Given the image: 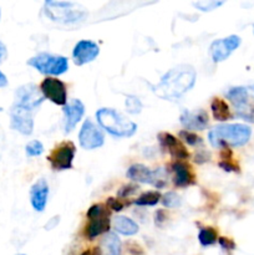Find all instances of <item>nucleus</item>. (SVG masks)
Listing matches in <instances>:
<instances>
[{
  "label": "nucleus",
  "instance_id": "1",
  "mask_svg": "<svg viewBox=\"0 0 254 255\" xmlns=\"http://www.w3.org/2000/svg\"><path fill=\"white\" fill-rule=\"evenodd\" d=\"M196 70L191 65H178L168 70L161 81L152 86L154 94L163 100H176L186 94L196 84Z\"/></svg>",
  "mask_w": 254,
  "mask_h": 255
},
{
  "label": "nucleus",
  "instance_id": "2",
  "mask_svg": "<svg viewBox=\"0 0 254 255\" xmlns=\"http://www.w3.org/2000/svg\"><path fill=\"white\" fill-rule=\"evenodd\" d=\"M252 137L251 126L244 124H226L213 127L208 133L209 143L217 148L246 146Z\"/></svg>",
  "mask_w": 254,
  "mask_h": 255
},
{
  "label": "nucleus",
  "instance_id": "3",
  "mask_svg": "<svg viewBox=\"0 0 254 255\" xmlns=\"http://www.w3.org/2000/svg\"><path fill=\"white\" fill-rule=\"evenodd\" d=\"M96 120L100 127L114 137L124 138L136 133L137 125L114 109H100L96 112Z\"/></svg>",
  "mask_w": 254,
  "mask_h": 255
},
{
  "label": "nucleus",
  "instance_id": "4",
  "mask_svg": "<svg viewBox=\"0 0 254 255\" xmlns=\"http://www.w3.org/2000/svg\"><path fill=\"white\" fill-rule=\"evenodd\" d=\"M44 11L51 21L60 24H75L89 16L84 6L72 1H46Z\"/></svg>",
  "mask_w": 254,
  "mask_h": 255
},
{
  "label": "nucleus",
  "instance_id": "5",
  "mask_svg": "<svg viewBox=\"0 0 254 255\" xmlns=\"http://www.w3.org/2000/svg\"><path fill=\"white\" fill-rule=\"evenodd\" d=\"M27 65L44 75H52L59 76L65 74L69 70V60L61 55L49 54V52H40L35 55L30 60H27Z\"/></svg>",
  "mask_w": 254,
  "mask_h": 255
},
{
  "label": "nucleus",
  "instance_id": "6",
  "mask_svg": "<svg viewBox=\"0 0 254 255\" xmlns=\"http://www.w3.org/2000/svg\"><path fill=\"white\" fill-rule=\"evenodd\" d=\"M89 226L86 227V237L95 239L101 234H106L110 229V213L102 204H94L87 211Z\"/></svg>",
  "mask_w": 254,
  "mask_h": 255
},
{
  "label": "nucleus",
  "instance_id": "7",
  "mask_svg": "<svg viewBox=\"0 0 254 255\" xmlns=\"http://www.w3.org/2000/svg\"><path fill=\"white\" fill-rule=\"evenodd\" d=\"M45 97L42 96L40 89H37L36 85L27 84L22 85L15 91V100L14 106L21 107V109L29 110L34 112L40 107V105L44 102Z\"/></svg>",
  "mask_w": 254,
  "mask_h": 255
},
{
  "label": "nucleus",
  "instance_id": "8",
  "mask_svg": "<svg viewBox=\"0 0 254 255\" xmlns=\"http://www.w3.org/2000/svg\"><path fill=\"white\" fill-rule=\"evenodd\" d=\"M75 153H76V147L72 142H62L59 146L55 147L54 151L47 157V161L50 162L54 171H66V169L72 168Z\"/></svg>",
  "mask_w": 254,
  "mask_h": 255
},
{
  "label": "nucleus",
  "instance_id": "9",
  "mask_svg": "<svg viewBox=\"0 0 254 255\" xmlns=\"http://www.w3.org/2000/svg\"><path fill=\"white\" fill-rule=\"evenodd\" d=\"M80 146L84 149L100 148L105 143V134L91 119L85 120L79 133Z\"/></svg>",
  "mask_w": 254,
  "mask_h": 255
},
{
  "label": "nucleus",
  "instance_id": "10",
  "mask_svg": "<svg viewBox=\"0 0 254 255\" xmlns=\"http://www.w3.org/2000/svg\"><path fill=\"white\" fill-rule=\"evenodd\" d=\"M127 178L132 179L138 183H146V184H153L157 188H162L166 184V179L162 177L161 169H156V171H151L148 167L144 164L136 163L132 164L126 173Z\"/></svg>",
  "mask_w": 254,
  "mask_h": 255
},
{
  "label": "nucleus",
  "instance_id": "11",
  "mask_svg": "<svg viewBox=\"0 0 254 255\" xmlns=\"http://www.w3.org/2000/svg\"><path fill=\"white\" fill-rule=\"evenodd\" d=\"M40 91L45 99L50 100L52 104L65 106L67 104L66 85L55 77H46L40 85Z\"/></svg>",
  "mask_w": 254,
  "mask_h": 255
},
{
  "label": "nucleus",
  "instance_id": "12",
  "mask_svg": "<svg viewBox=\"0 0 254 255\" xmlns=\"http://www.w3.org/2000/svg\"><path fill=\"white\" fill-rule=\"evenodd\" d=\"M242 44V39L238 35H229L224 39L214 40L209 47V54L214 62H222L228 59L234 50L238 49Z\"/></svg>",
  "mask_w": 254,
  "mask_h": 255
},
{
  "label": "nucleus",
  "instance_id": "13",
  "mask_svg": "<svg viewBox=\"0 0 254 255\" xmlns=\"http://www.w3.org/2000/svg\"><path fill=\"white\" fill-rule=\"evenodd\" d=\"M10 127L24 136H30L34 131L32 112L12 105L10 109Z\"/></svg>",
  "mask_w": 254,
  "mask_h": 255
},
{
  "label": "nucleus",
  "instance_id": "14",
  "mask_svg": "<svg viewBox=\"0 0 254 255\" xmlns=\"http://www.w3.org/2000/svg\"><path fill=\"white\" fill-rule=\"evenodd\" d=\"M100 54V47L96 42L91 40H81L75 45L72 50L74 62L77 66H82L85 64L94 61Z\"/></svg>",
  "mask_w": 254,
  "mask_h": 255
},
{
  "label": "nucleus",
  "instance_id": "15",
  "mask_svg": "<svg viewBox=\"0 0 254 255\" xmlns=\"http://www.w3.org/2000/svg\"><path fill=\"white\" fill-rule=\"evenodd\" d=\"M64 112V129L65 133H70L76 127V125L81 121L85 114V105L81 100L74 99L67 102L62 109Z\"/></svg>",
  "mask_w": 254,
  "mask_h": 255
},
{
  "label": "nucleus",
  "instance_id": "16",
  "mask_svg": "<svg viewBox=\"0 0 254 255\" xmlns=\"http://www.w3.org/2000/svg\"><path fill=\"white\" fill-rule=\"evenodd\" d=\"M181 124L187 131H203L208 125V115L204 110H194V111H188L184 110L179 116Z\"/></svg>",
  "mask_w": 254,
  "mask_h": 255
},
{
  "label": "nucleus",
  "instance_id": "17",
  "mask_svg": "<svg viewBox=\"0 0 254 255\" xmlns=\"http://www.w3.org/2000/svg\"><path fill=\"white\" fill-rule=\"evenodd\" d=\"M159 144L163 149H166L174 159L177 161H182V159L188 158V151L184 147L179 139H177L173 134L168 133V132H161L158 134Z\"/></svg>",
  "mask_w": 254,
  "mask_h": 255
},
{
  "label": "nucleus",
  "instance_id": "18",
  "mask_svg": "<svg viewBox=\"0 0 254 255\" xmlns=\"http://www.w3.org/2000/svg\"><path fill=\"white\" fill-rule=\"evenodd\" d=\"M49 198V184L44 178L35 182L30 189V202L36 212H44Z\"/></svg>",
  "mask_w": 254,
  "mask_h": 255
},
{
  "label": "nucleus",
  "instance_id": "19",
  "mask_svg": "<svg viewBox=\"0 0 254 255\" xmlns=\"http://www.w3.org/2000/svg\"><path fill=\"white\" fill-rule=\"evenodd\" d=\"M96 255H121L122 243L117 234L106 233L101 238Z\"/></svg>",
  "mask_w": 254,
  "mask_h": 255
},
{
  "label": "nucleus",
  "instance_id": "20",
  "mask_svg": "<svg viewBox=\"0 0 254 255\" xmlns=\"http://www.w3.org/2000/svg\"><path fill=\"white\" fill-rule=\"evenodd\" d=\"M172 171L174 172L173 183L177 187H188L193 183V174L187 163L182 161H176L172 164Z\"/></svg>",
  "mask_w": 254,
  "mask_h": 255
},
{
  "label": "nucleus",
  "instance_id": "21",
  "mask_svg": "<svg viewBox=\"0 0 254 255\" xmlns=\"http://www.w3.org/2000/svg\"><path fill=\"white\" fill-rule=\"evenodd\" d=\"M226 96L234 105L237 111H244L248 105L249 90L244 86H234L227 91Z\"/></svg>",
  "mask_w": 254,
  "mask_h": 255
},
{
  "label": "nucleus",
  "instance_id": "22",
  "mask_svg": "<svg viewBox=\"0 0 254 255\" xmlns=\"http://www.w3.org/2000/svg\"><path fill=\"white\" fill-rule=\"evenodd\" d=\"M114 228L122 236L131 237L138 233V226L131 218L125 216H116L114 218Z\"/></svg>",
  "mask_w": 254,
  "mask_h": 255
},
{
  "label": "nucleus",
  "instance_id": "23",
  "mask_svg": "<svg viewBox=\"0 0 254 255\" xmlns=\"http://www.w3.org/2000/svg\"><path fill=\"white\" fill-rule=\"evenodd\" d=\"M211 110H212V114H213L214 120H217V121L224 122L231 120L232 117L231 110H229L228 104H227L224 100L219 99V97H216V99L212 100Z\"/></svg>",
  "mask_w": 254,
  "mask_h": 255
},
{
  "label": "nucleus",
  "instance_id": "24",
  "mask_svg": "<svg viewBox=\"0 0 254 255\" xmlns=\"http://www.w3.org/2000/svg\"><path fill=\"white\" fill-rule=\"evenodd\" d=\"M162 199L161 193L158 191H148L142 193L138 198L134 201V204L139 207H153Z\"/></svg>",
  "mask_w": 254,
  "mask_h": 255
},
{
  "label": "nucleus",
  "instance_id": "25",
  "mask_svg": "<svg viewBox=\"0 0 254 255\" xmlns=\"http://www.w3.org/2000/svg\"><path fill=\"white\" fill-rule=\"evenodd\" d=\"M198 241L201 243L202 247H211L213 244L217 243L218 241V237H217V232L214 231L211 227H207V228H202L198 233Z\"/></svg>",
  "mask_w": 254,
  "mask_h": 255
},
{
  "label": "nucleus",
  "instance_id": "26",
  "mask_svg": "<svg viewBox=\"0 0 254 255\" xmlns=\"http://www.w3.org/2000/svg\"><path fill=\"white\" fill-rule=\"evenodd\" d=\"M125 106H126V110L128 114L131 115H137L142 111V102L139 101L138 97L132 96V95H128L126 97V101H125Z\"/></svg>",
  "mask_w": 254,
  "mask_h": 255
},
{
  "label": "nucleus",
  "instance_id": "27",
  "mask_svg": "<svg viewBox=\"0 0 254 255\" xmlns=\"http://www.w3.org/2000/svg\"><path fill=\"white\" fill-rule=\"evenodd\" d=\"M162 204H163L166 208H177V207L181 206L182 199L176 192H167L163 197H162Z\"/></svg>",
  "mask_w": 254,
  "mask_h": 255
},
{
  "label": "nucleus",
  "instance_id": "28",
  "mask_svg": "<svg viewBox=\"0 0 254 255\" xmlns=\"http://www.w3.org/2000/svg\"><path fill=\"white\" fill-rule=\"evenodd\" d=\"M179 137H181V139H183V142L189 144V146H199L203 142L201 137L197 136L194 132L187 131V129H183V131L179 132Z\"/></svg>",
  "mask_w": 254,
  "mask_h": 255
},
{
  "label": "nucleus",
  "instance_id": "29",
  "mask_svg": "<svg viewBox=\"0 0 254 255\" xmlns=\"http://www.w3.org/2000/svg\"><path fill=\"white\" fill-rule=\"evenodd\" d=\"M25 151H26V154L29 157H37L41 156L42 152H44V146L40 141L37 139H34V141L29 142L25 147Z\"/></svg>",
  "mask_w": 254,
  "mask_h": 255
},
{
  "label": "nucleus",
  "instance_id": "30",
  "mask_svg": "<svg viewBox=\"0 0 254 255\" xmlns=\"http://www.w3.org/2000/svg\"><path fill=\"white\" fill-rule=\"evenodd\" d=\"M224 1H213V0H208V1H197L193 2V6L197 9L202 10V11H212V10L217 9L218 6L223 5Z\"/></svg>",
  "mask_w": 254,
  "mask_h": 255
},
{
  "label": "nucleus",
  "instance_id": "31",
  "mask_svg": "<svg viewBox=\"0 0 254 255\" xmlns=\"http://www.w3.org/2000/svg\"><path fill=\"white\" fill-rule=\"evenodd\" d=\"M137 189H138V187L134 186V184H127V186H124L121 189H120L117 196H119L120 198H127V197L136 193Z\"/></svg>",
  "mask_w": 254,
  "mask_h": 255
},
{
  "label": "nucleus",
  "instance_id": "32",
  "mask_svg": "<svg viewBox=\"0 0 254 255\" xmlns=\"http://www.w3.org/2000/svg\"><path fill=\"white\" fill-rule=\"evenodd\" d=\"M106 204L111 211H115V212H121L125 207L124 203H122L120 199H116V198H107Z\"/></svg>",
  "mask_w": 254,
  "mask_h": 255
},
{
  "label": "nucleus",
  "instance_id": "33",
  "mask_svg": "<svg viewBox=\"0 0 254 255\" xmlns=\"http://www.w3.org/2000/svg\"><path fill=\"white\" fill-rule=\"evenodd\" d=\"M218 243L224 251H234V249H236V243L229 238H224V237H222V238L218 239Z\"/></svg>",
  "mask_w": 254,
  "mask_h": 255
},
{
  "label": "nucleus",
  "instance_id": "34",
  "mask_svg": "<svg viewBox=\"0 0 254 255\" xmlns=\"http://www.w3.org/2000/svg\"><path fill=\"white\" fill-rule=\"evenodd\" d=\"M219 167L226 172H239V167L232 161H221Z\"/></svg>",
  "mask_w": 254,
  "mask_h": 255
},
{
  "label": "nucleus",
  "instance_id": "35",
  "mask_svg": "<svg viewBox=\"0 0 254 255\" xmlns=\"http://www.w3.org/2000/svg\"><path fill=\"white\" fill-rule=\"evenodd\" d=\"M154 218H156L157 226H162V223L166 221V214H164V211H157L156 214H154Z\"/></svg>",
  "mask_w": 254,
  "mask_h": 255
},
{
  "label": "nucleus",
  "instance_id": "36",
  "mask_svg": "<svg viewBox=\"0 0 254 255\" xmlns=\"http://www.w3.org/2000/svg\"><path fill=\"white\" fill-rule=\"evenodd\" d=\"M59 219L60 217H54V218L50 219L49 223H46V226H45V229H46V231H51V229H54L55 227L59 224Z\"/></svg>",
  "mask_w": 254,
  "mask_h": 255
},
{
  "label": "nucleus",
  "instance_id": "37",
  "mask_svg": "<svg viewBox=\"0 0 254 255\" xmlns=\"http://www.w3.org/2000/svg\"><path fill=\"white\" fill-rule=\"evenodd\" d=\"M6 56H7L6 46H5L4 42L0 41V64H1L5 59H6Z\"/></svg>",
  "mask_w": 254,
  "mask_h": 255
},
{
  "label": "nucleus",
  "instance_id": "38",
  "mask_svg": "<svg viewBox=\"0 0 254 255\" xmlns=\"http://www.w3.org/2000/svg\"><path fill=\"white\" fill-rule=\"evenodd\" d=\"M7 85V79L1 71H0V87H5Z\"/></svg>",
  "mask_w": 254,
  "mask_h": 255
},
{
  "label": "nucleus",
  "instance_id": "39",
  "mask_svg": "<svg viewBox=\"0 0 254 255\" xmlns=\"http://www.w3.org/2000/svg\"><path fill=\"white\" fill-rule=\"evenodd\" d=\"M80 255H92V252L91 251H86V252H84V253H81Z\"/></svg>",
  "mask_w": 254,
  "mask_h": 255
},
{
  "label": "nucleus",
  "instance_id": "40",
  "mask_svg": "<svg viewBox=\"0 0 254 255\" xmlns=\"http://www.w3.org/2000/svg\"><path fill=\"white\" fill-rule=\"evenodd\" d=\"M249 114H251V116H252V120H253V121H254V107H253V109L251 110V111H249Z\"/></svg>",
  "mask_w": 254,
  "mask_h": 255
},
{
  "label": "nucleus",
  "instance_id": "41",
  "mask_svg": "<svg viewBox=\"0 0 254 255\" xmlns=\"http://www.w3.org/2000/svg\"><path fill=\"white\" fill-rule=\"evenodd\" d=\"M249 90H251L252 94H253V96H254V85H252V86L249 87Z\"/></svg>",
  "mask_w": 254,
  "mask_h": 255
},
{
  "label": "nucleus",
  "instance_id": "42",
  "mask_svg": "<svg viewBox=\"0 0 254 255\" xmlns=\"http://www.w3.org/2000/svg\"><path fill=\"white\" fill-rule=\"evenodd\" d=\"M252 29H253V34H254V24L252 25Z\"/></svg>",
  "mask_w": 254,
  "mask_h": 255
},
{
  "label": "nucleus",
  "instance_id": "43",
  "mask_svg": "<svg viewBox=\"0 0 254 255\" xmlns=\"http://www.w3.org/2000/svg\"><path fill=\"white\" fill-rule=\"evenodd\" d=\"M0 16H1V10H0Z\"/></svg>",
  "mask_w": 254,
  "mask_h": 255
},
{
  "label": "nucleus",
  "instance_id": "44",
  "mask_svg": "<svg viewBox=\"0 0 254 255\" xmlns=\"http://www.w3.org/2000/svg\"><path fill=\"white\" fill-rule=\"evenodd\" d=\"M16 255H25V254H16Z\"/></svg>",
  "mask_w": 254,
  "mask_h": 255
}]
</instances>
